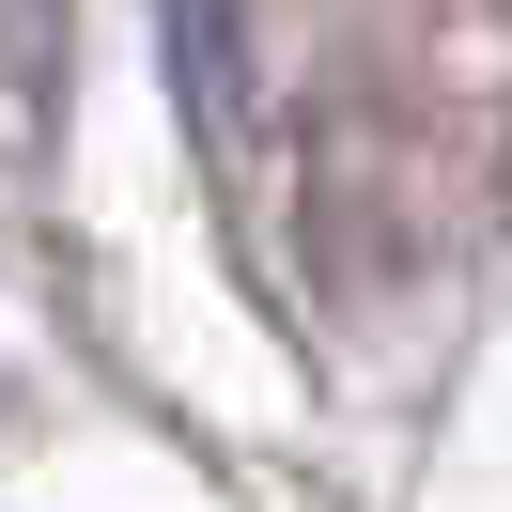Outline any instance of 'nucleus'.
I'll use <instances>...</instances> for the list:
<instances>
[{
    "label": "nucleus",
    "mask_w": 512,
    "mask_h": 512,
    "mask_svg": "<svg viewBox=\"0 0 512 512\" xmlns=\"http://www.w3.org/2000/svg\"><path fill=\"white\" fill-rule=\"evenodd\" d=\"M156 47H171V94L218 156H249V109H264V47H249V0H156Z\"/></svg>",
    "instance_id": "nucleus-1"
}]
</instances>
